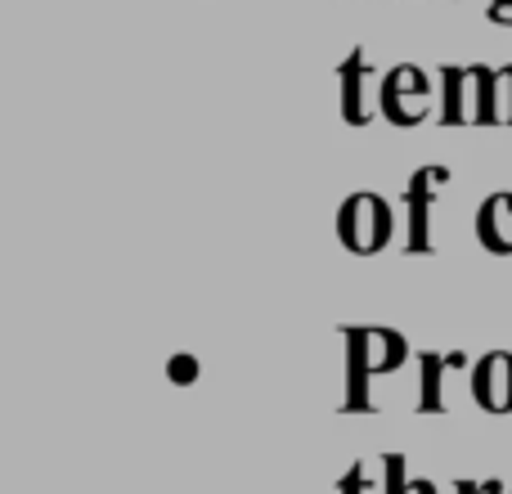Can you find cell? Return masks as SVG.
<instances>
[{
	"mask_svg": "<svg viewBox=\"0 0 512 494\" xmlns=\"http://www.w3.org/2000/svg\"><path fill=\"white\" fill-rule=\"evenodd\" d=\"M441 86H445V99H441V122L445 126H463L468 122V104H463V90L472 86V68H441Z\"/></svg>",
	"mask_w": 512,
	"mask_h": 494,
	"instance_id": "10",
	"label": "cell"
},
{
	"mask_svg": "<svg viewBox=\"0 0 512 494\" xmlns=\"http://www.w3.org/2000/svg\"><path fill=\"white\" fill-rule=\"evenodd\" d=\"M167 378L176 382V387H189V382H198V360H194V355H171Z\"/></svg>",
	"mask_w": 512,
	"mask_h": 494,
	"instance_id": "12",
	"label": "cell"
},
{
	"mask_svg": "<svg viewBox=\"0 0 512 494\" xmlns=\"http://www.w3.org/2000/svg\"><path fill=\"white\" fill-rule=\"evenodd\" d=\"M504 81H508V122H512V63H504Z\"/></svg>",
	"mask_w": 512,
	"mask_h": 494,
	"instance_id": "16",
	"label": "cell"
},
{
	"mask_svg": "<svg viewBox=\"0 0 512 494\" xmlns=\"http://www.w3.org/2000/svg\"><path fill=\"white\" fill-rule=\"evenodd\" d=\"M441 185H450V167H418L409 176L400 207L409 212V234H405V252H432V207L441 198Z\"/></svg>",
	"mask_w": 512,
	"mask_h": 494,
	"instance_id": "4",
	"label": "cell"
},
{
	"mask_svg": "<svg viewBox=\"0 0 512 494\" xmlns=\"http://www.w3.org/2000/svg\"><path fill=\"white\" fill-rule=\"evenodd\" d=\"M342 77V122L346 126H364L369 113H364V77H369V54L364 50H351L337 68Z\"/></svg>",
	"mask_w": 512,
	"mask_h": 494,
	"instance_id": "7",
	"label": "cell"
},
{
	"mask_svg": "<svg viewBox=\"0 0 512 494\" xmlns=\"http://www.w3.org/2000/svg\"><path fill=\"white\" fill-rule=\"evenodd\" d=\"M472 400L486 414H512V351H486L472 364Z\"/></svg>",
	"mask_w": 512,
	"mask_h": 494,
	"instance_id": "5",
	"label": "cell"
},
{
	"mask_svg": "<svg viewBox=\"0 0 512 494\" xmlns=\"http://www.w3.org/2000/svg\"><path fill=\"white\" fill-rule=\"evenodd\" d=\"M486 18H490V23L512 27V0H490V5H486Z\"/></svg>",
	"mask_w": 512,
	"mask_h": 494,
	"instance_id": "15",
	"label": "cell"
},
{
	"mask_svg": "<svg viewBox=\"0 0 512 494\" xmlns=\"http://www.w3.org/2000/svg\"><path fill=\"white\" fill-rule=\"evenodd\" d=\"M382 468H387V494H414V481L405 477V454H387L382 459Z\"/></svg>",
	"mask_w": 512,
	"mask_h": 494,
	"instance_id": "11",
	"label": "cell"
},
{
	"mask_svg": "<svg viewBox=\"0 0 512 494\" xmlns=\"http://www.w3.org/2000/svg\"><path fill=\"white\" fill-rule=\"evenodd\" d=\"M337 494H369V477H364V463H355V468L346 472L342 486H337Z\"/></svg>",
	"mask_w": 512,
	"mask_h": 494,
	"instance_id": "13",
	"label": "cell"
},
{
	"mask_svg": "<svg viewBox=\"0 0 512 494\" xmlns=\"http://www.w3.org/2000/svg\"><path fill=\"white\" fill-rule=\"evenodd\" d=\"M414 494H436L432 481H414Z\"/></svg>",
	"mask_w": 512,
	"mask_h": 494,
	"instance_id": "17",
	"label": "cell"
},
{
	"mask_svg": "<svg viewBox=\"0 0 512 494\" xmlns=\"http://www.w3.org/2000/svg\"><path fill=\"white\" fill-rule=\"evenodd\" d=\"M423 364V396H418V409L423 414H445V391H441V378L445 369H468V355H441V351H423L418 355Z\"/></svg>",
	"mask_w": 512,
	"mask_h": 494,
	"instance_id": "8",
	"label": "cell"
},
{
	"mask_svg": "<svg viewBox=\"0 0 512 494\" xmlns=\"http://www.w3.org/2000/svg\"><path fill=\"white\" fill-rule=\"evenodd\" d=\"M432 113V77L418 63H396L382 77V117L391 126H418Z\"/></svg>",
	"mask_w": 512,
	"mask_h": 494,
	"instance_id": "3",
	"label": "cell"
},
{
	"mask_svg": "<svg viewBox=\"0 0 512 494\" xmlns=\"http://www.w3.org/2000/svg\"><path fill=\"white\" fill-rule=\"evenodd\" d=\"M477 243L495 256H512V189L490 194L477 207Z\"/></svg>",
	"mask_w": 512,
	"mask_h": 494,
	"instance_id": "6",
	"label": "cell"
},
{
	"mask_svg": "<svg viewBox=\"0 0 512 494\" xmlns=\"http://www.w3.org/2000/svg\"><path fill=\"white\" fill-rule=\"evenodd\" d=\"M472 86H477V113H472V122H477V126L504 122V108H499L504 72H499V68H486V63H472Z\"/></svg>",
	"mask_w": 512,
	"mask_h": 494,
	"instance_id": "9",
	"label": "cell"
},
{
	"mask_svg": "<svg viewBox=\"0 0 512 494\" xmlns=\"http://www.w3.org/2000/svg\"><path fill=\"white\" fill-rule=\"evenodd\" d=\"M391 234H396L391 203L382 194H373V189H360V194H351L337 207V239H342L346 252L373 256L391 243Z\"/></svg>",
	"mask_w": 512,
	"mask_h": 494,
	"instance_id": "2",
	"label": "cell"
},
{
	"mask_svg": "<svg viewBox=\"0 0 512 494\" xmlns=\"http://www.w3.org/2000/svg\"><path fill=\"white\" fill-rule=\"evenodd\" d=\"M454 494H504V481H459L454 486Z\"/></svg>",
	"mask_w": 512,
	"mask_h": 494,
	"instance_id": "14",
	"label": "cell"
},
{
	"mask_svg": "<svg viewBox=\"0 0 512 494\" xmlns=\"http://www.w3.org/2000/svg\"><path fill=\"white\" fill-rule=\"evenodd\" d=\"M346 337V414H369V378L405 364L409 346L396 328H342Z\"/></svg>",
	"mask_w": 512,
	"mask_h": 494,
	"instance_id": "1",
	"label": "cell"
}]
</instances>
